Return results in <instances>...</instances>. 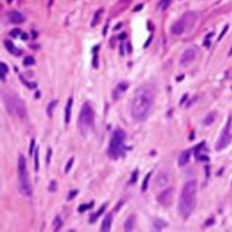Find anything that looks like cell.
I'll list each match as a JSON object with an SVG mask.
<instances>
[{
	"label": "cell",
	"instance_id": "obj_24",
	"mask_svg": "<svg viewBox=\"0 0 232 232\" xmlns=\"http://www.w3.org/2000/svg\"><path fill=\"white\" fill-rule=\"evenodd\" d=\"M134 225H135V216L134 215H130V216L126 220L123 228H125L126 231H131V230L134 229Z\"/></svg>",
	"mask_w": 232,
	"mask_h": 232
},
{
	"label": "cell",
	"instance_id": "obj_6",
	"mask_svg": "<svg viewBox=\"0 0 232 232\" xmlns=\"http://www.w3.org/2000/svg\"><path fill=\"white\" fill-rule=\"evenodd\" d=\"M95 121V112L93 107L91 105L89 102H85L83 104L82 110L78 116V127H80V131L86 133L89 131L93 126H94Z\"/></svg>",
	"mask_w": 232,
	"mask_h": 232
},
{
	"label": "cell",
	"instance_id": "obj_14",
	"mask_svg": "<svg viewBox=\"0 0 232 232\" xmlns=\"http://www.w3.org/2000/svg\"><path fill=\"white\" fill-rule=\"evenodd\" d=\"M190 156H191V150H185L183 152H181L179 159H178L179 167H185L190 161Z\"/></svg>",
	"mask_w": 232,
	"mask_h": 232
},
{
	"label": "cell",
	"instance_id": "obj_10",
	"mask_svg": "<svg viewBox=\"0 0 232 232\" xmlns=\"http://www.w3.org/2000/svg\"><path fill=\"white\" fill-rule=\"evenodd\" d=\"M187 30L186 23L182 18L177 21L173 25L171 26V33L173 35H181V34L185 33V31Z\"/></svg>",
	"mask_w": 232,
	"mask_h": 232
},
{
	"label": "cell",
	"instance_id": "obj_3",
	"mask_svg": "<svg viewBox=\"0 0 232 232\" xmlns=\"http://www.w3.org/2000/svg\"><path fill=\"white\" fill-rule=\"evenodd\" d=\"M2 102L5 104L6 110L12 116H15L17 118H25L26 116V108H25L24 101L22 100L17 94L10 91H2Z\"/></svg>",
	"mask_w": 232,
	"mask_h": 232
},
{
	"label": "cell",
	"instance_id": "obj_8",
	"mask_svg": "<svg viewBox=\"0 0 232 232\" xmlns=\"http://www.w3.org/2000/svg\"><path fill=\"white\" fill-rule=\"evenodd\" d=\"M173 199V189L172 188H167L162 192H160V195L157 196V202L164 207H169L172 203Z\"/></svg>",
	"mask_w": 232,
	"mask_h": 232
},
{
	"label": "cell",
	"instance_id": "obj_18",
	"mask_svg": "<svg viewBox=\"0 0 232 232\" xmlns=\"http://www.w3.org/2000/svg\"><path fill=\"white\" fill-rule=\"evenodd\" d=\"M73 98H69L67 101V105H66V109H65V122L66 123H69L70 121V116H71V107H73Z\"/></svg>",
	"mask_w": 232,
	"mask_h": 232
},
{
	"label": "cell",
	"instance_id": "obj_12",
	"mask_svg": "<svg viewBox=\"0 0 232 232\" xmlns=\"http://www.w3.org/2000/svg\"><path fill=\"white\" fill-rule=\"evenodd\" d=\"M170 181V176L167 171H161L159 172L157 177H156V185L157 187H163L167 186Z\"/></svg>",
	"mask_w": 232,
	"mask_h": 232
},
{
	"label": "cell",
	"instance_id": "obj_38",
	"mask_svg": "<svg viewBox=\"0 0 232 232\" xmlns=\"http://www.w3.org/2000/svg\"><path fill=\"white\" fill-rule=\"evenodd\" d=\"M50 186H51V187L49 188L50 191H55V190L57 189V187H56V186H57V182H56V181H51V183H50Z\"/></svg>",
	"mask_w": 232,
	"mask_h": 232
},
{
	"label": "cell",
	"instance_id": "obj_29",
	"mask_svg": "<svg viewBox=\"0 0 232 232\" xmlns=\"http://www.w3.org/2000/svg\"><path fill=\"white\" fill-rule=\"evenodd\" d=\"M151 176H152V172H148V173L146 174V177H145V179H144V181H143V185H142V191H145V190L147 189V187H148V181H150V179H151Z\"/></svg>",
	"mask_w": 232,
	"mask_h": 232
},
{
	"label": "cell",
	"instance_id": "obj_32",
	"mask_svg": "<svg viewBox=\"0 0 232 232\" xmlns=\"http://www.w3.org/2000/svg\"><path fill=\"white\" fill-rule=\"evenodd\" d=\"M21 80H22V82L24 83L25 85L27 86V87H30V89H35L36 87V83H31V82H27V80H25L23 77L21 76Z\"/></svg>",
	"mask_w": 232,
	"mask_h": 232
},
{
	"label": "cell",
	"instance_id": "obj_31",
	"mask_svg": "<svg viewBox=\"0 0 232 232\" xmlns=\"http://www.w3.org/2000/svg\"><path fill=\"white\" fill-rule=\"evenodd\" d=\"M35 64V59L33 58V57H26V58L23 60V65H24L25 67H28V66H33V65Z\"/></svg>",
	"mask_w": 232,
	"mask_h": 232
},
{
	"label": "cell",
	"instance_id": "obj_37",
	"mask_svg": "<svg viewBox=\"0 0 232 232\" xmlns=\"http://www.w3.org/2000/svg\"><path fill=\"white\" fill-rule=\"evenodd\" d=\"M228 30H229V25H225V26H224V27H223L222 32H221L220 36H219V39H217V40H219V41H221V40H222V37L224 36V34L226 33V31H228Z\"/></svg>",
	"mask_w": 232,
	"mask_h": 232
},
{
	"label": "cell",
	"instance_id": "obj_2",
	"mask_svg": "<svg viewBox=\"0 0 232 232\" xmlns=\"http://www.w3.org/2000/svg\"><path fill=\"white\" fill-rule=\"evenodd\" d=\"M196 192H197V182L195 180H190L185 183L178 203V211L183 219H188L191 215L192 211L195 210Z\"/></svg>",
	"mask_w": 232,
	"mask_h": 232
},
{
	"label": "cell",
	"instance_id": "obj_20",
	"mask_svg": "<svg viewBox=\"0 0 232 232\" xmlns=\"http://www.w3.org/2000/svg\"><path fill=\"white\" fill-rule=\"evenodd\" d=\"M103 12H104L103 8H100V9H98L96 12H95L94 17H93V19H92V23H91L92 27L96 26V25L100 23V21H101V18H102V15H103Z\"/></svg>",
	"mask_w": 232,
	"mask_h": 232
},
{
	"label": "cell",
	"instance_id": "obj_46",
	"mask_svg": "<svg viewBox=\"0 0 232 232\" xmlns=\"http://www.w3.org/2000/svg\"><path fill=\"white\" fill-rule=\"evenodd\" d=\"M32 35H33V39H36L37 33H36V32H35V31H32Z\"/></svg>",
	"mask_w": 232,
	"mask_h": 232
},
{
	"label": "cell",
	"instance_id": "obj_48",
	"mask_svg": "<svg viewBox=\"0 0 232 232\" xmlns=\"http://www.w3.org/2000/svg\"><path fill=\"white\" fill-rule=\"evenodd\" d=\"M120 27H121V24L116 25V26H114V31H117V30H118V28H120Z\"/></svg>",
	"mask_w": 232,
	"mask_h": 232
},
{
	"label": "cell",
	"instance_id": "obj_49",
	"mask_svg": "<svg viewBox=\"0 0 232 232\" xmlns=\"http://www.w3.org/2000/svg\"><path fill=\"white\" fill-rule=\"evenodd\" d=\"M232 55V48H231V50H230V52H229V56H231Z\"/></svg>",
	"mask_w": 232,
	"mask_h": 232
},
{
	"label": "cell",
	"instance_id": "obj_22",
	"mask_svg": "<svg viewBox=\"0 0 232 232\" xmlns=\"http://www.w3.org/2000/svg\"><path fill=\"white\" fill-rule=\"evenodd\" d=\"M34 170L35 172H37L40 170V159H39V154H40V147L36 146L34 150Z\"/></svg>",
	"mask_w": 232,
	"mask_h": 232
},
{
	"label": "cell",
	"instance_id": "obj_17",
	"mask_svg": "<svg viewBox=\"0 0 232 232\" xmlns=\"http://www.w3.org/2000/svg\"><path fill=\"white\" fill-rule=\"evenodd\" d=\"M3 44H5L6 49L8 50V51L12 53V55H14V56H21L22 55V50L18 49V48H16L15 44H14L12 41L6 40L5 42H3Z\"/></svg>",
	"mask_w": 232,
	"mask_h": 232
},
{
	"label": "cell",
	"instance_id": "obj_42",
	"mask_svg": "<svg viewBox=\"0 0 232 232\" xmlns=\"http://www.w3.org/2000/svg\"><path fill=\"white\" fill-rule=\"evenodd\" d=\"M213 223H214V219H210V220H207V221H206V223H205V225H206V226L212 225Z\"/></svg>",
	"mask_w": 232,
	"mask_h": 232
},
{
	"label": "cell",
	"instance_id": "obj_47",
	"mask_svg": "<svg viewBox=\"0 0 232 232\" xmlns=\"http://www.w3.org/2000/svg\"><path fill=\"white\" fill-rule=\"evenodd\" d=\"M142 7H143V5H139V6L137 7V8H135V12H137V10H139V9H142Z\"/></svg>",
	"mask_w": 232,
	"mask_h": 232
},
{
	"label": "cell",
	"instance_id": "obj_27",
	"mask_svg": "<svg viewBox=\"0 0 232 232\" xmlns=\"http://www.w3.org/2000/svg\"><path fill=\"white\" fill-rule=\"evenodd\" d=\"M0 67H1L0 68V70H1V80L5 82V80H6V75L9 69H8V67H7V65L5 64V62H1V64H0Z\"/></svg>",
	"mask_w": 232,
	"mask_h": 232
},
{
	"label": "cell",
	"instance_id": "obj_43",
	"mask_svg": "<svg viewBox=\"0 0 232 232\" xmlns=\"http://www.w3.org/2000/svg\"><path fill=\"white\" fill-rule=\"evenodd\" d=\"M126 37H127V34H126V33H121L119 36H118V39H119V40H125Z\"/></svg>",
	"mask_w": 232,
	"mask_h": 232
},
{
	"label": "cell",
	"instance_id": "obj_50",
	"mask_svg": "<svg viewBox=\"0 0 232 232\" xmlns=\"http://www.w3.org/2000/svg\"><path fill=\"white\" fill-rule=\"evenodd\" d=\"M7 1H8V2H12V0H7Z\"/></svg>",
	"mask_w": 232,
	"mask_h": 232
},
{
	"label": "cell",
	"instance_id": "obj_45",
	"mask_svg": "<svg viewBox=\"0 0 232 232\" xmlns=\"http://www.w3.org/2000/svg\"><path fill=\"white\" fill-rule=\"evenodd\" d=\"M21 37H22V40H27L28 39V35L26 33H22V35H21Z\"/></svg>",
	"mask_w": 232,
	"mask_h": 232
},
{
	"label": "cell",
	"instance_id": "obj_5",
	"mask_svg": "<svg viewBox=\"0 0 232 232\" xmlns=\"http://www.w3.org/2000/svg\"><path fill=\"white\" fill-rule=\"evenodd\" d=\"M18 187L22 195L25 197L32 196V186H31L30 177H28L27 168H26V159L24 155H19L18 157Z\"/></svg>",
	"mask_w": 232,
	"mask_h": 232
},
{
	"label": "cell",
	"instance_id": "obj_36",
	"mask_svg": "<svg viewBox=\"0 0 232 232\" xmlns=\"http://www.w3.org/2000/svg\"><path fill=\"white\" fill-rule=\"evenodd\" d=\"M73 164H74V157H71V159L68 161L67 165H66V170H65V171H66V172L70 171V169H71V167H73Z\"/></svg>",
	"mask_w": 232,
	"mask_h": 232
},
{
	"label": "cell",
	"instance_id": "obj_19",
	"mask_svg": "<svg viewBox=\"0 0 232 232\" xmlns=\"http://www.w3.org/2000/svg\"><path fill=\"white\" fill-rule=\"evenodd\" d=\"M105 208H107V204H104V205H102L101 207L99 208L98 211L95 212V213H93V214H91V216H89V223H94L95 221L98 220L99 217L101 216L102 214L105 212Z\"/></svg>",
	"mask_w": 232,
	"mask_h": 232
},
{
	"label": "cell",
	"instance_id": "obj_30",
	"mask_svg": "<svg viewBox=\"0 0 232 232\" xmlns=\"http://www.w3.org/2000/svg\"><path fill=\"white\" fill-rule=\"evenodd\" d=\"M94 206V202H91V203H89V204H82L78 207V212L80 213H83V212H85L86 210H89V208H92Z\"/></svg>",
	"mask_w": 232,
	"mask_h": 232
},
{
	"label": "cell",
	"instance_id": "obj_33",
	"mask_svg": "<svg viewBox=\"0 0 232 232\" xmlns=\"http://www.w3.org/2000/svg\"><path fill=\"white\" fill-rule=\"evenodd\" d=\"M10 35H12V37H18L19 35H22V31L18 30V28H14V30H12V32H10Z\"/></svg>",
	"mask_w": 232,
	"mask_h": 232
},
{
	"label": "cell",
	"instance_id": "obj_21",
	"mask_svg": "<svg viewBox=\"0 0 232 232\" xmlns=\"http://www.w3.org/2000/svg\"><path fill=\"white\" fill-rule=\"evenodd\" d=\"M167 226H168V223L165 222L164 220H162V219H156V220L153 221V228L156 231H161L162 229H164Z\"/></svg>",
	"mask_w": 232,
	"mask_h": 232
},
{
	"label": "cell",
	"instance_id": "obj_9",
	"mask_svg": "<svg viewBox=\"0 0 232 232\" xmlns=\"http://www.w3.org/2000/svg\"><path fill=\"white\" fill-rule=\"evenodd\" d=\"M196 56H197V51H196L194 48H188V49H186L180 58V65L183 66V67H186V66L190 65L192 61L196 59Z\"/></svg>",
	"mask_w": 232,
	"mask_h": 232
},
{
	"label": "cell",
	"instance_id": "obj_4",
	"mask_svg": "<svg viewBox=\"0 0 232 232\" xmlns=\"http://www.w3.org/2000/svg\"><path fill=\"white\" fill-rule=\"evenodd\" d=\"M125 138L126 134L122 129H116L113 131L110 144L108 147V155L112 160H118L122 156H125Z\"/></svg>",
	"mask_w": 232,
	"mask_h": 232
},
{
	"label": "cell",
	"instance_id": "obj_39",
	"mask_svg": "<svg viewBox=\"0 0 232 232\" xmlns=\"http://www.w3.org/2000/svg\"><path fill=\"white\" fill-rule=\"evenodd\" d=\"M76 194H78V190H74V191H71L70 194H69V196H68V199L70 201V199H73L75 196H76Z\"/></svg>",
	"mask_w": 232,
	"mask_h": 232
},
{
	"label": "cell",
	"instance_id": "obj_15",
	"mask_svg": "<svg viewBox=\"0 0 232 232\" xmlns=\"http://www.w3.org/2000/svg\"><path fill=\"white\" fill-rule=\"evenodd\" d=\"M111 224H112V214L109 213L105 215V217L102 221L101 225V231L102 232H108L111 230Z\"/></svg>",
	"mask_w": 232,
	"mask_h": 232
},
{
	"label": "cell",
	"instance_id": "obj_11",
	"mask_svg": "<svg viewBox=\"0 0 232 232\" xmlns=\"http://www.w3.org/2000/svg\"><path fill=\"white\" fill-rule=\"evenodd\" d=\"M8 19L12 24H23L25 22L24 15L19 12H16V10H12L8 12Z\"/></svg>",
	"mask_w": 232,
	"mask_h": 232
},
{
	"label": "cell",
	"instance_id": "obj_26",
	"mask_svg": "<svg viewBox=\"0 0 232 232\" xmlns=\"http://www.w3.org/2000/svg\"><path fill=\"white\" fill-rule=\"evenodd\" d=\"M53 229H55V231H59V230L61 229V226H62V220H61L60 216H56L55 220H53Z\"/></svg>",
	"mask_w": 232,
	"mask_h": 232
},
{
	"label": "cell",
	"instance_id": "obj_25",
	"mask_svg": "<svg viewBox=\"0 0 232 232\" xmlns=\"http://www.w3.org/2000/svg\"><path fill=\"white\" fill-rule=\"evenodd\" d=\"M57 103H58L57 100H52V101L48 104V107H46V113H48V116H49L50 118L52 117V113H53V110H55Z\"/></svg>",
	"mask_w": 232,
	"mask_h": 232
},
{
	"label": "cell",
	"instance_id": "obj_7",
	"mask_svg": "<svg viewBox=\"0 0 232 232\" xmlns=\"http://www.w3.org/2000/svg\"><path fill=\"white\" fill-rule=\"evenodd\" d=\"M231 125H232V118L229 117V119L226 121V125H225V127H224V129H223L220 138L217 139V143L215 144V150L216 151L224 150V148L230 144V142H231L232 136H231V133H230V130H231Z\"/></svg>",
	"mask_w": 232,
	"mask_h": 232
},
{
	"label": "cell",
	"instance_id": "obj_40",
	"mask_svg": "<svg viewBox=\"0 0 232 232\" xmlns=\"http://www.w3.org/2000/svg\"><path fill=\"white\" fill-rule=\"evenodd\" d=\"M51 154H52V151H51V148H49V150H48V155H46V163H48V164L50 163V159H51Z\"/></svg>",
	"mask_w": 232,
	"mask_h": 232
},
{
	"label": "cell",
	"instance_id": "obj_44",
	"mask_svg": "<svg viewBox=\"0 0 232 232\" xmlns=\"http://www.w3.org/2000/svg\"><path fill=\"white\" fill-rule=\"evenodd\" d=\"M151 41H152V36H150L148 39H147V42L144 44V48H147V46H150V43H151Z\"/></svg>",
	"mask_w": 232,
	"mask_h": 232
},
{
	"label": "cell",
	"instance_id": "obj_16",
	"mask_svg": "<svg viewBox=\"0 0 232 232\" xmlns=\"http://www.w3.org/2000/svg\"><path fill=\"white\" fill-rule=\"evenodd\" d=\"M128 89V84L125 82H121L120 84H118L117 85V87L114 89V91H113V99L114 100H117V99L120 98V94L121 93H123L125 91H127Z\"/></svg>",
	"mask_w": 232,
	"mask_h": 232
},
{
	"label": "cell",
	"instance_id": "obj_23",
	"mask_svg": "<svg viewBox=\"0 0 232 232\" xmlns=\"http://www.w3.org/2000/svg\"><path fill=\"white\" fill-rule=\"evenodd\" d=\"M215 119H216V113H215V112H210L207 116L204 118V120H203V123H204L205 126H211L212 123L215 121Z\"/></svg>",
	"mask_w": 232,
	"mask_h": 232
},
{
	"label": "cell",
	"instance_id": "obj_1",
	"mask_svg": "<svg viewBox=\"0 0 232 232\" xmlns=\"http://www.w3.org/2000/svg\"><path fill=\"white\" fill-rule=\"evenodd\" d=\"M155 89L151 85L139 86L134 93L131 100L130 112L135 121L143 122L150 117L154 107Z\"/></svg>",
	"mask_w": 232,
	"mask_h": 232
},
{
	"label": "cell",
	"instance_id": "obj_34",
	"mask_svg": "<svg viewBox=\"0 0 232 232\" xmlns=\"http://www.w3.org/2000/svg\"><path fill=\"white\" fill-rule=\"evenodd\" d=\"M92 65H93V67H94V68L99 67V57H98V55H96V52H95L94 56H93V61H92Z\"/></svg>",
	"mask_w": 232,
	"mask_h": 232
},
{
	"label": "cell",
	"instance_id": "obj_41",
	"mask_svg": "<svg viewBox=\"0 0 232 232\" xmlns=\"http://www.w3.org/2000/svg\"><path fill=\"white\" fill-rule=\"evenodd\" d=\"M34 144H35V142H34V139H32V141H31V146H30V154H32L33 151L35 150V148H34Z\"/></svg>",
	"mask_w": 232,
	"mask_h": 232
},
{
	"label": "cell",
	"instance_id": "obj_28",
	"mask_svg": "<svg viewBox=\"0 0 232 232\" xmlns=\"http://www.w3.org/2000/svg\"><path fill=\"white\" fill-rule=\"evenodd\" d=\"M172 0H160L159 2V7L161 10H167L169 8V6H170V3H171Z\"/></svg>",
	"mask_w": 232,
	"mask_h": 232
},
{
	"label": "cell",
	"instance_id": "obj_13",
	"mask_svg": "<svg viewBox=\"0 0 232 232\" xmlns=\"http://www.w3.org/2000/svg\"><path fill=\"white\" fill-rule=\"evenodd\" d=\"M196 18H197V15H196L194 12H188L183 15L182 19L185 21V23H186L187 30H188V28H191L192 26H194V24H195V22H196Z\"/></svg>",
	"mask_w": 232,
	"mask_h": 232
},
{
	"label": "cell",
	"instance_id": "obj_35",
	"mask_svg": "<svg viewBox=\"0 0 232 232\" xmlns=\"http://www.w3.org/2000/svg\"><path fill=\"white\" fill-rule=\"evenodd\" d=\"M137 179H138V170H135V171L133 172V176H131L130 183H135L137 181Z\"/></svg>",
	"mask_w": 232,
	"mask_h": 232
}]
</instances>
